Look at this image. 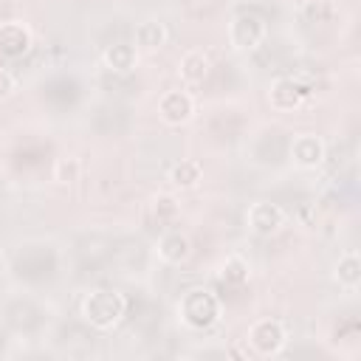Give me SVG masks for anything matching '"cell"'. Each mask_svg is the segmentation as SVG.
Wrapping results in <instances>:
<instances>
[{"label": "cell", "mask_w": 361, "mask_h": 361, "mask_svg": "<svg viewBox=\"0 0 361 361\" xmlns=\"http://www.w3.org/2000/svg\"><path fill=\"white\" fill-rule=\"evenodd\" d=\"M17 93V76L8 68H0V102L11 99Z\"/></svg>", "instance_id": "obj_19"}, {"label": "cell", "mask_w": 361, "mask_h": 361, "mask_svg": "<svg viewBox=\"0 0 361 361\" xmlns=\"http://www.w3.org/2000/svg\"><path fill=\"white\" fill-rule=\"evenodd\" d=\"M155 254L164 265H183L192 257V240L180 228H166L155 240Z\"/></svg>", "instance_id": "obj_8"}, {"label": "cell", "mask_w": 361, "mask_h": 361, "mask_svg": "<svg viewBox=\"0 0 361 361\" xmlns=\"http://www.w3.org/2000/svg\"><path fill=\"white\" fill-rule=\"evenodd\" d=\"M288 341H290L288 327L279 319H271V316H262V319L251 322L248 333H245V344H248L251 355H257V358H276V355H282Z\"/></svg>", "instance_id": "obj_3"}, {"label": "cell", "mask_w": 361, "mask_h": 361, "mask_svg": "<svg viewBox=\"0 0 361 361\" xmlns=\"http://www.w3.org/2000/svg\"><path fill=\"white\" fill-rule=\"evenodd\" d=\"M31 48V28L20 20H8L0 25V56L17 59Z\"/></svg>", "instance_id": "obj_12"}, {"label": "cell", "mask_w": 361, "mask_h": 361, "mask_svg": "<svg viewBox=\"0 0 361 361\" xmlns=\"http://www.w3.org/2000/svg\"><path fill=\"white\" fill-rule=\"evenodd\" d=\"M197 102L186 87H175V90H164L158 99V118L166 127H183L195 118Z\"/></svg>", "instance_id": "obj_5"}, {"label": "cell", "mask_w": 361, "mask_h": 361, "mask_svg": "<svg viewBox=\"0 0 361 361\" xmlns=\"http://www.w3.org/2000/svg\"><path fill=\"white\" fill-rule=\"evenodd\" d=\"M0 262H3V248H0Z\"/></svg>", "instance_id": "obj_20"}, {"label": "cell", "mask_w": 361, "mask_h": 361, "mask_svg": "<svg viewBox=\"0 0 361 361\" xmlns=\"http://www.w3.org/2000/svg\"><path fill=\"white\" fill-rule=\"evenodd\" d=\"M124 313H127V299L113 288H93L79 302V316L85 319V324H90L99 333L116 330Z\"/></svg>", "instance_id": "obj_1"}, {"label": "cell", "mask_w": 361, "mask_h": 361, "mask_svg": "<svg viewBox=\"0 0 361 361\" xmlns=\"http://www.w3.org/2000/svg\"><path fill=\"white\" fill-rule=\"evenodd\" d=\"M175 316L183 327L200 333V330H209L220 322L223 316V302L214 290L209 288H189L180 293V299L175 302Z\"/></svg>", "instance_id": "obj_2"}, {"label": "cell", "mask_w": 361, "mask_h": 361, "mask_svg": "<svg viewBox=\"0 0 361 361\" xmlns=\"http://www.w3.org/2000/svg\"><path fill=\"white\" fill-rule=\"evenodd\" d=\"M226 37H228V45L231 51L237 54H251L257 51L265 37H268V23L265 17H259L257 11H237L228 25H226Z\"/></svg>", "instance_id": "obj_4"}, {"label": "cell", "mask_w": 361, "mask_h": 361, "mask_svg": "<svg viewBox=\"0 0 361 361\" xmlns=\"http://www.w3.org/2000/svg\"><path fill=\"white\" fill-rule=\"evenodd\" d=\"M248 276H251V265H248L245 257L231 254V257H226V259L220 262V279H223V282H228V285H243Z\"/></svg>", "instance_id": "obj_16"}, {"label": "cell", "mask_w": 361, "mask_h": 361, "mask_svg": "<svg viewBox=\"0 0 361 361\" xmlns=\"http://www.w3.org/2000/svg\"><path fill=\"white\" fill-rule=\"evenodd\" d=\"M209 71H212V59L200 48H189L178 59V68H175V73H178V79H180L183 87H197L209 76Z\"/></svg>", "instance_id": "obj_10"}, {"label": "cell", "mask_w": 361, "mask_h": 361, "mask_svg": "<svg viewBox=\"0 0 361 361\" xmlns=\"http://www.w3.org/2000/svg\"><path fill=\"white\" fill-rule=\"evenodd\" d=\"M152 212H155L158 220H172V217L178 214V206H175V200H172L169 195H161V197H155Z\"/></svg>", "instance_id": "obj_18"}, {"label": "cell", "mask_w": 361, "mask_h": 361, "mask_svg": "<svg viewBox=\"0 0 361 361\" xmlns=\"http://www.w3.org/2000/svg\"><path fill=\"white\" fill-rule=\"evenodd\" d=\"M327 158V144L316 133H299L290 141V161L299 169H316Z\"/></svg>", "instance_id": "obj_7"}, {"label": "cell", "mask_w": 361, "mask_h": 361, "mask_svg": "<svg viewBox=\"0 0 361 361\" xmlns=\"http://www.w3.org/2000/svg\"><path fill=\"white\" fill-rule=\"evenodd\" d=\"M138 48L133 42H113L102 51V65L110 71V73H130L135 71L138 65Z\"/></svg>", "instance_id": "obj_13"}, {"label": "cell", "mask_w": 361, "mask_h": 361, "mask_svg": "<svg viewBox=\"0 0 361 361\" xmlns=\"http://www.w3.org/2000/svg\"><path fill=\"white\" fill-rule=\"evenodd\" d=\"M305 96H307V90L299 82H293L290 76H279L268 85V104L276 113H290V110L302 107Z\"/></svg>", "instance_id": "obj_9"}, {"label": "cell", "mask_w": 361, "mask_h": 361, "mask_svg": "<svg viewBox=\"0 0 361 361\" xmlns=\"http://www.w3.org/2000/svg\"><path fill=\"white\" fill-rule=\"evenodd\" d=\"M79 175H82V164H79V158L65 155V158H56V161H54V180H56V183L71 186V183L79 180Z\"/></svg>", "instance_id": "obj_17"}, {"label": "cell", "mask_w": 361, "mask_h": 361, "mask_svg": "<svg viewBox=\"0 0 361 361\" xmlns=\"http://www.w3.org/2000/svg\"><path fill=\"white\" fill-rule=\"evenodd\" d=\"M288 223V212L271 200H254L245 209V228L257 237H271Z\"/></svg>", "instance_id": "obj_6"}, {"label": "cell", "mask_w": 361, "mask_h": 361, "mask_svg": "<svg viewBox=\"0 0 361 361\" xmlns=\"http://www.w3.org/2000/svg\"><path fill=\"white\" fill-rule=\"evenodd\" d=\"M166 180H169L175 189L189 192V189H195V186L203 180V166H200L195 158H180V161H175V164L169 166Z\"/></svg>", "instance_id": "obj_15"}, {"label": "cell", "mask_w": 361, "mask_h": 361, "mask_svg": "<svg viewBox=\"0 0 361 361\" xmlns=\"http://www.w3.org/2000/svg\"><path fill=\"white\" fill-rule=\"evenodd\" d=\"M333 279L341 290H358L361 285V257L358 251H344L333 265Z\"/></svg>", "instance_id": "obj_14"}, {"label": "cell", "mask_w": 361, "mask_h": 361, "mask_svg": "<svg viewBox=\"0 0 361 361\" xmlns=\"http://www.w3.org/2000/svg\"><path fill=\"white\" fill-rule=\"evenodd\" d=\"M166 39H169V28H166L164 20H158V17H147V20L135 23L133 45H135L138 51H144V54H155V51H161V48L166 45Z\"/></svg>", "instance_id": "obj_11"}]
</instances>
